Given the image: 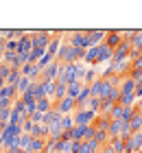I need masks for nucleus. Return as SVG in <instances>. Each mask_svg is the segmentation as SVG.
Wrapping results in <instances>:
<instances>
[{
    "label": "nucleus",
    "mask_w": 142,
    "mask_h": 153,
    "mask_svg": "<svg viewBox=\"0 0 142 153\" xmlns=\"http://www.w3.org/2000/svg\"><path fill=\"white\" fill-rule=\"evenodd\" d=\"M85 70H88V66L83 64V61H77V64H68V66H63V72H61V79L63 83H74V81H83V76H85Z\"/></svg>",
    "instance_id": "obj_1"
},
{
    "label": "nucleus",
    "mask_w": 142,
    "mask_h": 153,
    "mask_svg": "<svg viewBox=\"0 0 142 153\" xmlns=\"http://www.w3.org/2000/svg\"><path fill=\"white\" fill-rule=\"evenodd\" d=\"M33 42V51H48V44H51V31H28Z\"/></svg>",
    "instance_id": "obj_2"
},
{
    "label": "nucleus",
    "mask_w": 142,
    "mask_h": 153,
    "mask_svg": "<svg viewBox=\"0 0 142 153\" xmlns=\"http://www.w3.org/2000/svg\"><path fill=\"white\" fill-rule=\"evenodd\" d=\"M63 42L72 48H88V37L85 31H63Z\"/></svg>",
    "instance_id": "obj_3"
},
{
    "label": "nucleus",
    "mask_w": 142,
    "mask_h": 153,
    "mask_svg": "<svg viewBox=\"0 0 142 153\" xmlns=\"http://www.w3.org/2000/svg\"><path fill=\"white\" fill-rule=\"evenodd\" d=\"M61 72H63V64H59V61L55 59L48 68H44V72H42L39 79H44V81H59Z\"/></svg>",
    "instance_id": "obj_4"
},
{
    "label": "nucleus",
    "mask_w": 142,
    "mask_h": 153,
    "mask_svg": "<svg viewBox=\"0 0 142 153\" xmlns=\"http://www.w3.org/2000/svg\"><path fill=\"white\" fill-rule=\"evenodd\" d=\"M85 37H88V48H94V46H101L105 42L107 31L105 29H90V31H85Z\"/></svg>",
    "instance_id": "obj_5"
},
{
    "label": "nucleus",
    "mask_w": 142,
    "mask_h": 153,
    "mask_svg": "<svg viewBox=\"0 0 142 153\" xmlns=\"http://www.w3.org/2000/svg\"><path fill=\"white\" fill-rule=\"evenodd\" d=\"M74 125H81V127H90L92 123H94V118L98 116L96 112H92V109H79V112H74Z\"/></svg>",
    "instance_id": "obj_6"
},
{
    "label": "nucleus",
    "mask_w": 142,
    "mask_h": 153,
    "mask_svg": "<svg viewBox=\"0 0 142 153\" xmlns=\"http://www.w3.org/2000/svg\"><path fill=\"white\" fill-rule=\"evenodd\" d=\"M61 116H68V114H74V109H77V103L74 99H70V96H66V99H61V101H55V107Z\"/></svg>",
    "instance_id": "obj_7"
},
{
    "label": "nucleus",
    "mask_w": 142,
    "mask_h": 153,
    "mask_svg": "<svg viewBox=\"0 0 142 153\" xmlns=\"http://www.w3.org/2000/svg\"><path fill=\"white\" fill-rule=\"evenodd\" d=\"M142 151V131L131 134V138L125 142V153H138Z\"/></svg>",
    "instance_id": "obj_8"
},
{
    "label": "nucleus",
    "mask_w": 142,
    "mask_h": 153,
    "mask_svg": "<svg viewBox=\"0 0 142 153\" xmlns=\"http://www.w3.org/2000/svg\"><path fill=\"white\" fill-rule=\"evenodd\" d=\"M123 42H125V39H123V31H107V37H105L103 44L109 46L112 51H116V48L123 44Z\"/></svg>",
    "instance_id": "obj_9"
},
{
    "label": "nucleus",
    "mask_w": 142,
    "mask_h": 153,
    "mask_svg": "<svg viewBox=\"0 0 142 153\" xmlns=\"http://www.w3.org/2000/svg\"><path fill=\"white\" fill-rule=\"evenodd\" d=\"M22 76H26V79H31V81H39V76H42V70L37 68V64H26L22 66Z\"/></svg>",
    "instance_id": "obj_10"
},
{
    "label": "nucleus",
    "mask_w": 142,
    "mask_h": 153,
    "mask_svg": "<svg viewBox=\"0 0 142 153\" xmlns=\"http://www.w3.org/2000/svg\"><path fill=\"white\" fill-rule=\"evenodd\" d=\"M31 51H33V42H31V35L26 31V35L18 42V55H31Z\"/></svg>",
    "instance_id": "obj_11"
},
{
    "label": "nucleus",
    "mask_w": 142,
    "mask_h": 153,
    "mask_svg": "<svg viewBox=\"0 0 142 153\" xmlns=\"http://www.w3.org/2000/svg\"><path fill=\"white\" fill-rule=\"evenodd\" d=\"M101 79V70H98L96 66H88V70H85V76H83V83L85 85H92L94 81Z\"/></svg>",
    "instance_id": "obj_12"
},
{
    "label": "nucleus",
    "mask_w": 142,
    "mask_h": 153,
    "mask_svg": "<svg viewBox=\"0 0 142 153\" xmlns=\"http://www.w3.org/2000/svg\"><path fill=\"white\" fill-rule=\"evenodd\" d=\"M46 140H48V138H46ZM46 140H44V138H33L31 147H28L26 153H46Z\"/></svg>",
    "instance_id": "obj_13"
},
{
    "label": "nucleus",
    "mask_w": 142,
    "mask_h": 153,
    "mask_svg": "<svg viewBox=\"0 0 142 153\" xmlns=\"http://www.w3.org/2000/svg\"><path fill=\"white\" fill-rule=\"evenodd\" d=\"M28 92H31L37 101H39V99H46V90H44V83H42V81H33V85H31Z\"/></svg>",
    "instance_id": "obj_14"
},
{
    "label": "nucleus",
    "mask_w": 142,
    "mask_h": 153,
    "mask_svg": "<svg viewBox=\"0 0 142 153\" xmlns=\"http://www.w3.org/2000/svg\"><path fill=\"white\" fill-rule=\"evenodd\" d=\"M129 127H131V134H138V131H142V112H138V107H136V114H133V118L129 120Z\"/></svg>",
    "instance_id": "obj_15"
},
{
    "label": "nucleus",
    "mask_w": 142,
    "mask_h": 153,
    "mask_svg": "<svg viewBox=\"0 0 142 153\" xmlns=\"http://www.w3.org/2000/svg\"><path fill=\"white\" fill-rule=\"evenodd\" d=\"M85 88V83L83 81H74V83H70V85H68V94L66 96H70V99H74L77 101V96H79L81 94V90Z\"/></svg>",
    "instance_id": "obj_16"
},
{
    "label": "nucleus",
    "mask_w": 142,
    "mask_h": 153,
    "mask_svg": "<svg viewBox=\"0 0 142 153\" xmlns=\"http://www.w3.org/2000/svg\"><path fill=\"white\" fill-rule=\"evenodd\" d=\"M66 94H68V83L57 81V83H55V99H53V101H61V99H66Z\"/></svg>",
    "instance_id": "obj_17"
},
{
    "label": "nucleus",
    "mask_w": 142,
    "mask_h": 153,
    "mask_svg": "<svg viewBox=\"0 0 142 153\" xmlns=\"http://www.w3.org/2000/svg\"><path fill=\"white\" fill-rule=\"evenodd\" d=\"M109 123H112L109 116H101V114H98V116L94 118V123H92V127H94L96 131H98V129H109Z\"/></svg>",
    "instance_id": "obj_18"
},
{
    "label": "nucleus",
    "mask_w": 142,
    "mask_h": 153,
    "mask_svg": "<svg viewBox=\"0 0 142 153\" xmlns=\"http://www.w3.org/2000/svg\"><path fill=\"white\" fill-rule=\"evenodd\" d=\"M53 107H55V101L53 99H39L37 101V112L39 114H48Z\"/></svg>",
    "instance_id": "obj_19"
},
{
    "label": "nucleus",
    "mask_w": 142,
    "mask_h": 153,
    "mask_svg": "<svg viewBox=\"0 0 142 153\" xmlns=\"http://www.w3.org/2000/svg\"><path fill=\"white\" fill-rule=\"evenodd\" d=\"M107 131H109V138H120L123 136V120H112Z\"/></svg>",
    "instance_id": "obj_20"
},
{
    "label": "nucleus",
    "mask_w": 142,
    "mask_h": 153,
    "mask_svg": "<svg viewBox=\"0 0 142 153\" xmlns=\"http://www.w3.org/2000/svg\"><path fill=\"white\" fill-rule=\"evenodd\" d=\"M0 96H2V99H11V101H18L20 99L18 90L13 88V85H4L2 90H0Z\"/></svg>",
    "instance_id": "obj_21"
},
{
    "label": "nucleus",
    "mask_w": 142,
    "mask_h": 153,
    "mask_svg": "<svg viewBox=\"0 0 142 153\" xmlns=\"http://www.w3.org/2000/svg\"><path fill=\"white\" fill-rule=\"evenodd\" d=\"M109 140H112V138H109V131H107V129H98V131H96V136H94V142L98 144V147L107 144Z\"/></svg>",
    "instance_id": "obj_22"
},
{
    "label": "nucleus",
    "mask_w": 142,
    "mask_h": 153,
    "mask_svg": "<svg viewBox=\"0 0 142 153\" xmlns=\"http://www.w3.org/2000/svg\"><path fill=\"white\" fill-rule=\"evenodd\" d=\"M31 85H33V81H31V79H26V76H22V79L18 81V85H16V90H18V94L22 96V94H26L28 90H31Z\"/></svg>",
    "instance_id": "obj_23"
},
{
    "label": "nucleus",
    "mask_w": 142,
    "mask_h": 153,
    "mask_svg": "<svg viewBox=\"0 0 142 153\" xmlns=\"http://www.w3.org/2000/svg\"><path fill=\"white\" fill-rule=\"evenodd\" d=\"M20 79H22V72L16 70V68H11V74H9V79H7V85H13V88H16Z\"/></svg>",
    "instance_id": "obj_24"
},
{
    "label": "nucleus",
    "mask_w": 142,
    "mask_h": 153,
    "mask_svg": "<svg viewBox=\"0 0 142 153\" xmlns=\"http://www.w3.org/2000/svg\"><path fill=\"white\" fill-rule=\"evenodd\" d=\"M61 127H63V131H72V127H74V116L72 114L61 116Z\"/></svg>",
    "instance_id": "obj_25"
},
{
    "label": "nucleus",
    "mask_w": 142,
    "mask_h": 153,
    "mask_svg": "<svg viewBox=\"0 0 142 153\" xmlns=\"http://www.w3.org/2000/svg\"><path fill=\"white\" fill-rule=\"evenodd\" d=\"M109 144H112V149L116 153H125V140H123V138H112Z\"/></svg>",
    "instance_id": "obj_26"
},
{
    "label": "nucleus",
    "mask_w": 142,
    "mask_h": 153,
    "mask_svg": "<svg viewBox=\"0 0 142 153\" xmlns=\"http://www.w3.org/2000/svg\"><path fill=\"white\" fill-rule=\"evenodd\" d=\"M42 83H44V90H46V99H55V83L57 81H44L39 79Z\"/></svg>",
    "instance_id": "obj_27"
},
{
    "label": "nucleus",
    "mask_w": 142,
    "mask_h": 153,
    "mask_svg": "<svg viewBox=\"0 0 142 153\" xmlns=\"http://www.w3.org/2000/svg\"><path fill=\"white\" fill-rule=\"evenodd\" d=\"M59 118H61V114L57 112V109H51V112H48V114H44V125L48 127V125H51V123L59 120Z\"/></svg>",
    "instance_id": "obj_28"
},
{
    "label": "nucleus",
    "mask_w": 142,
    "mask_h": 153,
    "mask_svg": "<svg viewBox=\"0 0 142 153\" xmlns=\"http://www.w3.org/2000/svg\"><path fill=\"white\" fill-rule=\"evenodd\" d=\"M123 112H125L123 105H114L112 112H109V118H112V120H123Z\"/></svg>",
    "instance_id": "obj_29"
},
{
    "label": "nucleus",
    "mask_w": 142,
    "mask_h": 153,
    "mask_svg": "<svg viewBox=\"0 0 142 153\" xmlns=\"http://www.w3.org/2000/svg\"><path fill=\"white\" fill-rule=\"evenodd\" d=\"M31 140H33L31 134H22V136H20V149H22V151H28V147H31Z\"/></svg>",
    "instance_id": "obj_30"
},
{
    "label": "nucleus",
    "mask_w": 142,
    "mask_h": 153,
    "mask_svg": "<svg viewBox=\"0 0 142 153\" xmlns=\"http://www.w3.org/2000/svg\"><path fill=\"white\" fill-rule=\"evenodd\" d=\"M101 105H103V99H94V96H92L90 99V103H88V109H92V112H101Z\"/></svg>",
    "instance_id": "obj_31"
},
{
    "label": "nucleus",
    "mask_w": 142,
    "mask_h": 153,
    "mask_svg": "<svg viewBox=\"0 0 142 153\" xmlns=\"http://www.w3.org/2000/svg\"><path fill=\"white\" fill-rule=\"evenodd\" d=\"M4 51H7V53H18V39L4 42Z\"/></svg>",
    "instance_id": "obj_32"
},
{
    "label": "nucleus",
    "mask_w": 142,
    "mask_h": 153,
    "mask_svg": "<svg viewBox=\"0 0 142 153\" xmlns=\"http://www.w3.org/2000/svg\"><path fill=\"white\" fill-rule=\"evenodd\" d=\"M13 112H20V114H26L24 112V103H22V99H18V101H13Z\"/></svg>",
    "instance_id": "obj_33"
},
{
    "label": "nucleus",
    "mask_w": 142,
    "mask_h": 153,
    "mask_svg": "<svg viewBox=\"0 0 142 153\" xmlns=\"http://www.w3.org/2000/svg\"><path fill=\"white\" fill-rule=\"evenodd\" d=\"M9 74H11V68L9 66H4V64H0V79H9Z\"/></svg>",
    "instance_id": "obj_34"
},
{
    "label": "nucleus",
    "mask_w": 142,
    "mask_h": 153,
    "mask_svg": "<svg viewBox=\"0 0 142 153\" xmlns=\"http://www.w3.org/2000/svg\"><path fill=\"white\" fill-rule=\"evenodd\" d=\"M98 153H116V151H114V149H112V144L107 142V144H103V147L98 149Z\"/></svg>",
    "instance_id": "obj_35"
},
{
    "label": "nucleus",
    "mask_w": 142,
    "mask_h": 153,
    "mask_svg": "<svg viewBox=\"0 0 142 153\" xmlns=\"http://www.w3.org/2000/svg\"><path fill=\"white\" fill-rule=\"evenodd\" d=\"M136 99H138V101L142 99V81H140L138 85H136Z\"/></svg>",
    "instance_id": "obj_36"
},
{
    "label": "nucleus",
    "mask_w": 142,
    "mask_h": 153,
    "mask_svg": "<svg viewBox=\"0 0 142 153\" xmlns=\"http://www.w3.org/2000/svg\"><path fill=\"white\" fill-rule=\"evenodd\" d=\"M2 142H4V136H2V131H0V147H2Z\"/></svg>",
    "instance_id": "obj_37"
},
{
    "label": "nucleus",
    "mask_w": 142,
    "mask_h": 153,
    "mask_svg": "<svg viewBox=\"0 0 142 153\" xmlns=\"http://www.w3.org/2000/svg\"><path fill=\"white\" fill-rule=\"evenodd\" d=\"M9 153H26V151H22V149H16V151H9Z\"/></svg>",
    "instance_id": "obj_38"
},
{
    "label": "nucleus",
    "mask_w": 142,
    "mask_h": 153,
    "mask_svg": "<svg viewBox=\"0 0 142 153\" xmlns=\"http://www.w3.org/2000/svg\"><path fill=\"white\" fill-rule=\"evenodd\" d=\"M0 42H2V37H0Z\"/></svg>",
    "instance_id": "obj_39"
},
{
    "label": "nucleus",
    "mask_w": 142,
    "mask_h": 153,
    "mask_svg": "<svg viewBox=\"0 0 142 153\" xmlns=\"http://www.w3.org/2000/svg\"><path fill=\"white\" fill-rule=\"evenodd\" d=\"M138 153H142V151H138Z\"/></svg>",
    "instance_id": "obj_40"
}]
</instances>
